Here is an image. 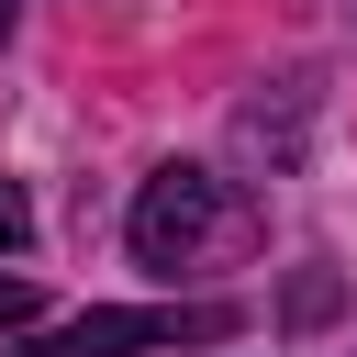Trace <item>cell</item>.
<instances>
[{
  "mask_svg": "<svg viewBox=\"0 0 357 357\" xmlns=\"http://www.w3.org/2000/svg\"><path fill=\"white\" fill-rule=\"evenodd\" d=\"M245 312L234 301H112V312H78L11 357H156V346H223Z\"/></svg>",
  "mask_w": 357,
  "mask_h": 357,
  "instance_id": "2",
  "label": "cell"
},
{
  "mask_svg": "<svg viewBox=\"0 0 357 357\" xmlns=\"http://www.w3.org/2000/svg\"><path fill=\"white\" fill-rule=\"evenodd\" d=\"M22 234H33V212H22V190L0 178V245H22Z\"/></svg>",
  "mask_w": 357,
  "mask_h": 357,
  "instance_id": "4",
  "label": "cell"
},
{
  "mask_svg": "<svg viewBox=\"0 0 357 357\" xmlns=\"http://www.w3.org/2000/svg\"><path fill=\"white\" fill-rule=\"evenodd\" d=\"M11 11H22V0H0V33H11Z\"/></svg>",
  "mask_w": 357,
  "mask_h": 357,
  "instance_id": "5",
  "label": "cell"
},
{
  "mask_svg": "<svg viewBox=\"0 0 357 357\" xmlns=\"http://www.w3.org/2000/svg\"><path fill=\"white\" fill-rule=\"evenodd\" d=\"M223 234H245V201H234L212 167H156V178L134 190V212H123L134 268H190V257L223 245Z\"/></svg>",
  "mask_w": 357,
  "mask_h": 357,
  "instance_id": "1",
  "label": "cell"
},
{
  "mask_svg": "<svg viewBox=\"0 0 357 357\" xmlns=\"http://www.w3.org/2000/svg\"><path fill=\"white\" fill-rule=\"evenodd\" d=\"M33 312H45V290H33V279H22V268H0V335H22V324H33Z\"/></svg>",
  "mask_w": 357,
  "mask_h": 357,
  "instance_id": "3",
  "label": "cell"
}]
</instances>
